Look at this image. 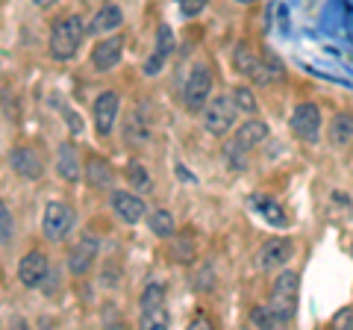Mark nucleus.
Listing matches in <instances>:
<instances>
[{"label": "nucleus", "instance_id": "1", "mask_svg": "<svg viewBox=\"0 0 353 330\" xmlns=\"http://www.w3.org/2000/svg\"><path fill=\"white\" fill-rule=\"evenodd\" d=\"M88 27L83 24L80 15H68L65 21H59V24L50 27V36H48V50L50 57L57 62H68L74 59L77 53H80V45L85 39Z\"/></svg>", "mask_w": 353, "mask_h": 330}, {"label": "nucleus", "instance_id": "2", "mask_svg": "<svg viewBox=\"0 0 353 330\" xmlns=\"http://www.w3.org/2000/svg\"><path fill=\"white\" fill-rule=\"evenodd\" d=\"M239 115H241V113L236 109L233 97H230V95H215V97H209V104L203 106L201 121H203V130H206V133H212V136H227L230 130H233V124H236Z\"/></svg>", "mask_w": 353, "mask_h": 330}, {"label": "nucleus", "instance_id": "3", "mask_svg": "<svg viewBox=\"0 0 353 330\" xmlns=\"http://www.w3.org/2000/svg\"><path fill=\"white\" fill-rule=\"evenodd\" d=\"M321 124H324V115H321V106L318 104L303 101L292 109L289 130L294 133V139L303 142V145H318V139H321Z\"/></svg>", "mask_w": 353, "mask_h": 330}, {"label": "nucleus", "instance_id": "4", "mask_svg": "<svg viewBox=\"0 0 353 330\" xmlns=\"http://www.w3.org/2000/svg\"><path fill=\"white\" fill-rule=\"evenodd\" d=\"M297 283H301V278H297V271H292V269H283L277 274V280H274L271 307H274V313L283 318V324H289L297 313Z\"/></svg>", "mask_w": 353, "mask_h": 330}, {"label": "nucleus", "instance_id": "5", "mask_svg": "<svg viewBox=\"0 0 353 330\" xmlns=\"http://www.w3.org/2000/svg\"><path fill=\"white\" fill-rule=\"evenodd\" d=\"M209 97H212V71H209L203 62H197V65H192V71L183 83V101L192 113H203Z\"/></svg>", "mask_w": 353, "mask_h": 330}, {"label": "nucleus", "instance_id": "6", "mask_svg": "<svg viewBox=\"0 0 353 330\" xmlns=\"http://www.w3.org/2000/svg\"><path fill=\"white\" fill-rule=\"evenodd\" d=\"M141 327H168V313H165V283L150 280L139 295Z\"/></svg>", "mask_w": 353, "mask_h": 330}, {"label": "nucleus", "instance_id": "7", "mask_svg": "<svg viewBox=\"0 0 353 330\" xmlns=\"http://www.w3.org/2000/svg\"><path fill=\"white\" fill-rule=\"evenodd\" d=\"M294 257V245H292V239H285V236H271V239H265L259 251H256V266L259 271H283L285 269V262H289Z\"/></svg>", "mask_w": 353, "mask_h": 330}, {"label": "nucleus", "instance_id": "8", "mask_svg": "<svg viewBox=\"0 0 353 330\" xmlns=\"http://www.w3.org/2000/svg\"><path fill=\"white\" fill-rule=\"evenodd\" d=\"M97 257H101V242H97V236H92V233H83L68 251V271L74 278H85L97 262Z\"/></svg>", "mask_w": 353, "mask_h": 330}, {"label": "nucleus", "instance_id": "9", "mask_svg": "<svg viewBox=\"0 0 353 330\" xmlns=\"http://www.w3.org/2000/svg\"><path fill=\"white\" fill-rule=\"evenodd\" d=\"M109 206H112V213L121 218L124 224H139L148 218V204L145 197L132 189H115L109 195Z\"/></svg>", "mask_w": 353, "mask_h": 330}, {"label": "nucleus", "instance_id": "10", "mask_svg": "<svg viewBox=\"0 0 353 330\" xmlns=\"http://www.w3.org/2000/svg\"><path fill=\"white\" fill-rule=\"evenodd\" d=\"M74 227V210L65 201H50L44 206V218H41V230L50 242H62L71 233Z\"/></svg>", "mask_w": 353, "mask_h": 330}, {"label": "nucleus", "instance_id": "11", "mask_svg": "<svg viewBox=\"0 0 353 330\" xmlns=\"http://www.w3.org/2000/svg\"><path fill=\"white\" fill-rule=\"evenodd\" d=\"M118 113H121V97H118V92L106 89V92H101V95L94 97L92 115H94V133L101 136V139H106L115 130Z\"/></svg>", "mask_w": 353, "mask_h": 330}, {"label": "nucleus", "instance_id": "12", "mask_svg": "<svg viewBox=\"0 0 353 330\" xmlns=\"http://www.w3.org/2000/svg\"><path fill=\"white\" fill-rule=\"evenodd\" d=\"M50 274V262L44 251H27L18 262V280L24 289H41Z\"/></svg>", "mask_w": 353, "mask_h": 330}, {"label": "nucleus", "instance_id": "13", "mask_svg": "<svg viewBox=\"0 0 353 330\" xmlns=\"http://www.w3.org/2000/svg\"><path fill=\"white\" fill-rule=\"evenodd\" d=\"M124 57V39L121 36H101V41L92 48V68L94 71H112Z\"/></svg>", "mask_w": 353, "mask_h": 330}, {"label": "nucleus", "instance_id": "14", "mask_svg": "<svg viewBox=\"0 0 353 330\" xmlns=\"http://www.w3.org/2000/svg\"><path fill=\"white\" fill-rule=\"evenodd\" d=\"M6 159H9V168H12L18 177H24V180H39L44 174L41 157L32 148H12L6 153Z\"/></svg>", "mask_w": 353, "mask_h": 330}, {"label": "nucleus", "instance_id": "15", "mask_svg": "<svg viewBox=\"0 0 353 330\" xmlns=\"http://www.w3.org/2000/svg\"><path fill=\"white\" fill-rule=\"evenodd\" d=\"M233 68L248 77L253 83H262V71H265V57H259L256 50H253L248 41H239L236 50H233Z\"/></svg>", "mask_w": 353, "mask_h": 330}, {"label": "nucleus", "instance_id": "16", "mask_svg": "<svg viewBox=\"0 0 353 330\" xmlns=\"http://www.w3.org/2000/svg\"><path fill=\"white\" fill-rule=\"evenodd\" d=\"M150 121L148 115H141L139 109H132L130 115H124V127H121V136H124L127 148H145L150 142Z\"/></svg>", "mask_w": 353, "mask_h": 330}, {"label": "nucleus", "instance_id": "17", "mask_svg": "<svg viewBox=\"0 0 353 330\" xmlns=\"http://www.w3.org/2000/svg\"><path fill=\"white\" fill-rule=\"evenodd\" d=\"M57 174L65 183H80L83 177V162H80V151L71 142H62L57 151Z\"/></svg>", "mask_w": 353, "mask_h": 330}, {"label": "nucleus", "instance_id": "18", "mask_svg": "<svg viewBox=\"0 0 353 330\" xmlns=\"http://www.w3.org/2000/svg\"><path fill=\"white\" fill-rule=\"evenodd\" d=\"M121 24H124V12H121V6L106 3V6H101L94 12L92 24H88V32H92V36H112Z\"/></svg>", "mask_w": 353, "mask_h": 330}, {"label": "nucleus", "instance_id": "19", "mask_svg": "<svg viewBox=\"0 0 353 330\" xmlns=\"http://www.w3.org/2000/svg\"><path fill=\"white\" fill-rule=\"evenodd\" d=\"M171 260L176 266H192L197 260V236L192 230H180L171 236Z\"/></svg>", "mask_w": 353, "mask_h": 330}, {"label": "nucleus", "instance_id": "20", "mask_svg": "<svg viewBox=\"0 0 353 330\" xmlns=\"http://www.w3.org/2000/svg\"><path fill=\"white\" fill-rule=\"evenodd\" d=\"M271 136V130H268V124L265 121H259V118H248L245 124H241L239 130H236V142L245 151H253V148H259V145H265V139Z\"/></svg>", "mask_w": 353, "mask_h": 330}, {"label": "nucleus", "instance_id": "21", "mask_svg": "<svg viewBox=\"0 0 353 330\" xmlns=\"http://www.w3.org/2000/svg\"><path fill=\"white\" fill-rule=\"evenodd\" d=\"M112 165L101 157H92L85 162V180L92 189H112Z\"/></svg>", "mask_w": 353, "mask_h": 330}, {"label": "nucleus", "instance_id": "22", "mask_svg": "<svg viewBox=\"0 0 353 330\" xmlns=\"http://www.w3.org/2000/svg\"><path fill=\"white\" fill-rule=\"evenodd\" d=\"M148 230L157 239H171L176 233V222H174V215L168 210H162V206H157V210H148Z\"/></svg>", "mask_w": 353, "mask_h": 330}, {"label": "nucleus", "instance_id": "23", "mask_svg": "<svg viewBox=\"0 0 353 330\" xmlns=\"http://www.w3.org/2000/svg\"><path fill=\"white\" fill-rule=\"evenodd\" d=\"M250 204L256 206V213H259L268 224H274V227H285V222H289V218H285V213H283V206L274 201V197H268V195H253Z\"/></svg>", "mask_w": 353, "mask_h": 330}, {"label": "nucleus", "instance_id": "24", "mask_svg": "<svg viewBox=\"0 0 353 330\" xmlns=\"http://www.w3.org/2000/svg\"><path fill=\"white\" fill-rule=\"evenodd\" d=\"M124 177H127V183H130L132 192H139V195L153 192V177H150L148 168H145V165H141L139 159H130V162L124 165Z\"/></svg>", "mask_w": 353, "mask_h": 330}, {"label": "nucleus", "instance_id": "25", "mask_svg": "<svg viewBox=\"0 0 353 330\" xmlns=\"http://www.w3.org/2000/svg\"><path fill=\"white\" fill-rule=\"evenodd\" d=\"M350 139H353V115L339 113L330 121V142H333L336 148H345V145H350Z\"/></svg>", "mask_w": 353, "mask_h": 330}, {"label": "nucleus", "instance_id": "26", "mask_svg": "<svg viewBox=\"0 0 353 330\" xmlns=\"http://www.w3.org/2000/svg\"><path fill=\"white\" fill-rule=\"evenodd\" d=\"M230 97H233V104L241 115H256L259 113V101H256V95H253L250 86H236L233 92H230Z\"/></svg>", "mask_w": 353, "mask_h": 330}, {"label": "nucleus", "instance_id": "27", "mask_svg": "<svg viewBox=\"0 0 353 330\" xmlns=\"http://www.w3.org/2000/svg\"><path fill=\"white\" fill-rule=\"evenodd\" d=\"M250 324L253 327H283V318L274 313L271 304H259L250 310Z\"/></svg>", "mask_w": 353, "mask_h": 330}, {"label": "nucleus", "instance_id": "28", "mask_svg": "<svg viewBox=\"0 0 353 330\" xmlns=\"http://www.w3.org/2000/svg\"><path fill=\"white\" fill-rule=\"evenodd\" d=\"M248 153H250V151L241 148L236 139H230L227 145H224V159H227V165H230L233 171H245V168H248Z\"/></svg>", "mask_w": 353, "mask_h": 330}, {"label": "nucleus", "instance_id": "29", "mask_svg": "<svg viewBox=\"0 0 353 330\" xmlns=\"http://www.w3.org/2000/svg\"><path fill=\"white\" fill-rule=\"evenodd\" d=\"M212 286H215V271H212L209 262H203V266L192 274V289L194 292H209Z\"/></svg>", "mask_w": 353, "mask_h": 330}, {"label": "nucleus", "instance_id": "30", "mask_svg": "<svg viewBox=\"0 0 353 330\" xmlns=\"http://www.w3.org/2000/svg\"><path fill=\"white\" fill-rule=\"evenodd\" d=\"M171 50H174V32H171L168 24H159V30H157V48H153V53H159L162 59H168Z\"/></svg>", "mask_w": 353, "mask_h": 330}, {"label": "nucleus", "instance_id": "31", "mask_svg": "<svg viewBox=\"0 0 353 330\" xmlns=\"http://www.w3.org/2000/svg\"><path fill=\"white\" fill-rule=\"evenodd\" d=\"M0 239H3V245H9V239H12V213H9L6 204H0Z\"/></svg>", "mask_w": 353, "mask_h": 330}, {"label": "nucleus", "instance_id": "32", "mask_svg": "<svg viewBox=\"0 0 353 330\" xmlns=\"http://www.w3.org/2000/svg\"><path fill=\"white\" fill-rule=\"evenodd\" d=\"M176 3H180V12L185 18H194V15H201L203 9L209 6V0H176Z\"/></svg>", "mask_w": 353, "mask_h": 330}, {"label": "nucleus", "instance_id": "33", "mask_svg": "<svg viewBox=\"0 0 353 330\" xmlns=\"http://www.w3.org/2000/svg\"><path fill=\"white\" fill-rule=\"evenodd\" d=\"M330 327H345V330H353V307H345V310H339L333 316V322H330Z\"/></svg>", "mask_w": 353, "mask_h": 330}, {"label": "nucleus", "instance_id": "34", "mask_svg": "<svg viewBox=\"0 0 353 330\" xmlns=\"http://www.w3.org/2000/svg\"><path fill=\"white\" fill-rule=\"evenodd\" d=\"M162 65H165V59L159 57V53H150V57H148V62H145V74H148V77L159 74V71H162Z\"/></svg>", "mask_w": 353, "mask_h": 330}, {"label": "nucleus", "instance_id": "35", "mask_svg": "<svg viewBox=\"0 0 353 330\" xmlns=\"http://www.w3.org/2000/svg\"><path fill=\"white\" fill-rule=\"evenodd\" d=\"M192 327H209V318L206 316H194L192 318Z\"/></svg>", "mask_w": 353, "mask_h": 330}, {"label": "nucleus", "instance_id": "36", "mask_svg": "<svg viewBox=\"0 0 353 330\" xmlns=\"http://www.w3.org/2000/svg\"><path fill=\"white\" fill-rule=\"evenodd\" d=\"M53 3H59V0H32V6H39V9H50Z\"/></svg>", "mask_w": 353, "mask_h": 330}, {"label": "nucleus", "instance_id": "37", "mask_svg": "<svg viewBox=\"0 0 353 330\" xmlns=\"http://www.w3.org/2000/svg\"><path fill=\"white\" fill-rule=\"evenodd\" d=\"M236 3H241V6H248V3H256V0H236Z\"/></svg>", "mask_w": 353, "mask_h": 330}, {"label": "nucleus", "instance_id": "38", "mask_svg": "<svg viewBox=\"0 0 353 330\" xmlns=\"http://www.w3.org/2000/svg\"><path fill=\"white\" fill-rule=\"evenodd\" d=\"M350 251H353V245H350Z\"/></svg>", "mask_w": 353, "mask_h": 330}]
</instances>
